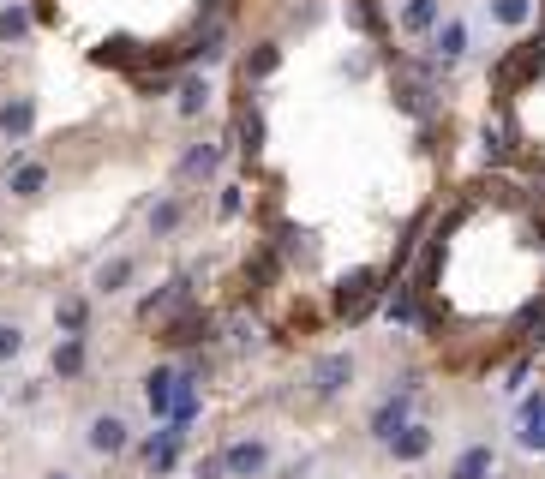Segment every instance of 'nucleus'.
Masks as SVG:
<instances>
[{
	"label": "nucleus",
	"instance_id": "nucleus-1",
	"mask_svg": "<svg viewBox=\"0 0 545 479\" xmlns=\"http://www.w3.org/2000/svg\"><path fill=\"white\" fill-rule=\"evenodd\" d=\"M384 288H390V270H378V264H360V270H348V276L330 288V318H336V324H348V330H360V324L378 312Z\"/></svg>",
	"mask_w": 545,
	"mask_h": 479
},
{
	"label": "nucleus",
	"instance_id": "nucleus-2",
	"mask_svg": "<svg viewBox=\"0 0 545 479\" xmlns=\"http://www.w3.org/2000/svg\"><path fill=\"white\" fill-rule=\"evenodd\" d=\"M540 78H545V30H540V36H528V42H516V48L492 66L498 102H510V96H522V90H534Z\"/></svg>",
	"mask_w": 545,
	"mask_h": 479
},
{
	"label": "nucleus",
	"instance_id": "nucleus-3",
	"mask_svg": "<svg viewBox=\"0 0 545 479\" xmlns=\"http://www.w3.org/2000/svg\"><path fill=\"white\" fill-rule=\"evenodd\" d=\"M414 402H420V396H408V390H384V402L366 414V432H372V444H390V438H396L408 420H420V414H414Z\"/></svg>",
	"mask_w": 545,
	"mask_h": 479
},
{
	"label": "nucleus",
	"instance_id": "nucleus-4",
	"mask_svg": "<svg viewBox=\"0 0 545 479\" xmlns=\"http://www.w3.org/2000/svg\"><path fill=\"white\" fill-rule=\"evenodd\" d=\"M432 450H438V426H432V420H408V426L384 444V456H390L396 468H420Z\"/></svg>",
	"mask_w": 545,
	"mask_h": 479
},
{
	"label": "nucleus",
	"instance_id": "nucleus-5",
	"mask_svg": "<svg viewBox=\"0 0 545 479\" xmlns=\"http://www.w3.org/2000/svg\"><path fill=\"white\" fill-rule=\"evenodd\" d=\"M270 462H276V450H270L264 438H240V444L222 450V474L228 479H264L270 474Z\"/></svg>",
	"mask_w": 545,
	"mask_h": 479
},
{
	"label": "nucleus",
	"instance_id": "nucleus-6",
	"mask_svg": "<svg viewBox=\"0 0 545 479\" xmlns=\"http://www.w3.org/2000/svg\"><path fill=\"white\" fill-rule=\"evenodd\" d=\"M354 378H360V360H354V354H324V360L312 366V390H318L324 402L348 396V390H354Z\"/></svg>",
	"mask_w": 545,
	"mask_h": 479
},
{
	"label": "nucleus",
	"instance_id": "nucleus-7",
	"mask_svg": "<svg viewBox=\"0 0 545 479\" xmlns=\"http://www.w3.org/2000/svg\"><path fill=\"white\" fill-rule=\"evenodd\" d=\"M396 30H402V36H420V42H432V36L444 30V6H438V0H402V12H396Z\"/></svg>",
	"mask_w": 545,
	"mask_h": 479
},
{
	"label": "nucleus",
	"instance_id": "nucleus-8",
	"mask_svg": "<svg viewBox=\"0 0 545 479\" xmlns=\"http://www.w3.org/2000/svg\"><path fill=\"white\" fill-rule=\"evenodd\" d=\"M486 474H498V450H492L486 438L462 444V456L450 462V479H486Z\"/></svg>",
	"mask_w": 545,
	"mask_h": 479
},
{
	"label": "nucleus",
	"instance_id": "nucleus-9",
	"mask_svg": "<svg viewBox=\"0 0 545 479\" xmlns=\"http://www.w3.org/2000/svg\"><path fill=\"white\" fill-rule=\"evenodd\" d=\"M480 150H486L492 168H516V162H522V144H510V126H504V120H492V126L480 132Z\"/></svg>",
	"mask_w": 545,
	"mask_h": 479
},
{
	"label": "nucleus",
	"instance_id": "nucleus-10",
	"mask_svg": "<svg viewBox=\"0 0 545 479\" xmlns=\"http://www.w3.org/2000/svg\"><path fill=\"white\" fill-rule=\"evenodd\" d=\"M432 54H438L444 66H456V60L468 54V18H444V30L432 36Z\"/></svg>",
	"mask_w": 545,
	"mask_h": 479
},
{
	"label": "nucleus",
	"instance_id": "nucleus-11",
	"mask_svg": "<svg viewBox=\"0 0 545 479\" xmlns=\"http://www.w3.org/2000/svg\"><path fill=\"white\" fill-rule=\"evenodd\" d=\"M276 66H282V42H276V36L252 42V54H246V78H270Z\"/></svg>",
	"mask_w": 545,
	"mask_h": 479
},
{
	"label": "nucleus",
	"instance_id": "nucleus-12",
	"mask_svg": "<svg viewBox=\"0 0 545 479\" xmlns=\"http://www.w3.org/2000/svg\"><path fill=\"white\" fill-rule=\"evenodd\" d=\"M90 444H96L102 456H120V450H126V426H120V420H96V426H90Z\"/></svg>",
	"mask_w": 545,
	"mask_h": 479
},
{
	"label": "nucleus",
	"instance_id": "nucleus-13",
	"mask_svg": "<svg viewBox=\"0 0 545 479\" xmlns=\"http://www.w3.org/2000/svg\"><path fill=\"white\" fill-rule=\"evenodd\" d=\"M492 18H498L504 30H522V24L534 18V0H492Z\"/></svg>",
	"mask_w": 545,
	"mask_h": 479
},
{
	"label": "nucleus",
	"instance_id": "nucleus-14",
	"mask_svg": "<svg viewBox=\"0 0 545 479\" xmlns=\"http://www.w3.org/2000/svg\"><path fill=\"white\" fill-rule=\"evenodd\" d=\"M204 108H210V84H204V78H186V84H180V114L192 120V114H204Z\"/></svg>",
	"mask_w": 545,
	"mask_h": 479
},
{
	"label": "nucleus",
	"instance_id": "nucleus-15",
	"mask_svg": "<svg viewBox=\"0 0 545 479\" xmlns=\"http://www.w3.org/2000/svg\"><path fill=\"white\" fill-rule=\"evenodd\" d=\"M216 156H222V144H198V150H186L180 174H186V180H198V174H210V168H216Z\"/></svg>",
	"mask_w": 545,
	"mask_h": 479
},
{
	"label": "nucleus",
	"instance_id": "nucleus-16",
	"mask_svg": "<svg viewBox=\"0 0 545 479\" xmlns=\"http://www.w3.org/2000/svg\"><path fill=\"white\" fill-rule=\"evenodd\" d=\"M180 222H186V198H162V204H156V216H150V228H156V234H174Z\"/></svg>",
	"mask_w": 545,
	"mask_h": 479
},
{
	"label": "nucleus",
	"instance_id": "nucleus-17",
	"mask_svg": "<svg viewBox=\"0 0 545 479\" xmlns=\"http://www.w3.org/2000/svg\"><path fill=\"white\" fill-rule=\"evenodd\" d=\"M545 420V390H528L522 402H516V432H528V426H540Z\"/></svg>",
	"mask_w": 545,
	"mask_h": 479
},
{
	"label": "nucleus",
	"instance_id": "nucleus-18",
	"mask_svg": "<svg viewBox=\"0 0 545 479\" xmlns=\"http://www.w3.org/2000/svg\"><path fill=\"white\" fill-rule=\"evenodd\" d=\"M126 276H132V258H114V264H108V270L96 276V288H102V294H114V288H120Z\"/></svg>",
	"mask_w": 545,
	"mask_h": 479
},
{
	"label": "nucleus",
	"instance_id": "nucleus-19",
	"mask_svg": "<svg viewBox=\"0 0 545 479\" xmlns=\"http://www.w3.org/2000/svg\"><path fill=\"white\" fill-rule=\"evenodd\" d=\"M54 366H60L66 378H72V372H84V342H66V348L54 354Z\"/></svg>",
	"mask_w": 545,
	"mask_h": 479
},
{
	"label": "nucleus",
	"instance_id": "nucleus-20",
	"mask_svg": "<svg viewBox=\"0 0 545 479\" xmlns=\"http://www.w3.org/2000/svg\"><path fill=\"white\" fill-rule=\"evenodd\" d=\"M516 444H522L528 456H545V420L540 426H528V432H516Z\"/></svg>",
	"mask_w": 545,
	"mask_h": 479
},
{
	"label": "nucleus",
	"instance_id": "nucleus-21",
	"mask_svg": "<svg viewBox=\"0 0 545 479\" xmlns=\"http://www.w3.org/2000/svg\"><path fill=\"white\" fill-rule=\"evenodd\" d=\"M216 210H222V216H240V210H246V198H240V186H228V192L216 198Z\"/></svg>",
	"mask_w": 545,
	"mask_h": 479
},
{
	"label": "nucleus",
	"instance_id": "nucleus-22",
	"mask_svg": "<svg viewBox=\"0 0 545 479\" xmlns=\"http://www.w3.org/2000/svg\"><path fill=\"white\" fill-rule=\"evenodd\" d=\"M18 354V330H0V360H12Z\"/></svg>",
	"mask_w": 545,
	"mask_h": 479
},
{
	"label": "nucleus",
	"instance_id": "nucleus-23",
	"mask_svg": "<svg viewBox=\"0 0 545 479\" xmlns=\"http://www.w3.org/2000/svg\"><path fill=\"white\" fill-rule=\"evenodd\" d=\"M54 479H66V474H54Z\"/></svg>",
	"mask_w": 545,
	"mask_h": 479
}]
</instances>
